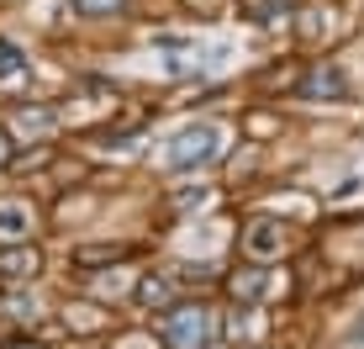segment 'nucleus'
<instances>
[{
    "instance_id": "1",
    "label": "nucleus",
    "mask_w": 364,
    "mask_h": 349,
    "mask_svg": "<svg viewBox=\"0 0 364 349\" xmlns=\"http://www.w3.org/2000/svg\"><path fill=\"white\" fill-rule=\"evenodd\" d=\"M159 339L169 349H206L217 339V318H211L206 302H169L164 323H159Z\"/></svg>"
},
{
    "instance_id": "2",
    "label": "nucleus",
    "mask_w": 364,
    "mask_h": 349,
    "mask_svg": "<svg viewBox=\"0 0 364 349\" xmlns=\"http://www.w3.org/2000/svg\"><path fill=\"white\" fill-rule=\"evenodd\" d=\"M217 159H222V127L217 122H196V127L174 132V143H169L174 170H206V165H217Z\"/></svg>"
},
{
    "instance_id": "3",
    "label": "nucleus",
    "mask_w": 364,
    "mask_h": 349,
    "mask_svg": "<svg viewBox=\"0 0 364 349\" xmlns=\"http://www.w3.org/2000/svg\"><path fill=\"white\" fill-rule=\"evenodd\" d=\"M237 249H243L248 259H259V265H264V259H274L285 249V222H274V217H254L243 228V239H237Z\"/></svg>"
},
{
    "instance_id": "4",
    "label": "nucleus",
    "mask_w": 364,
    "mask_h": 349,
    "mask_svg": "<svg viewBox=\"0 0 364 349\" xmlns=\"http://www.w3.org/2000/svg\"><path fill=\"white\" fill-rule=\"evenodd\" d=\"M43 276V249L37 244H11V249H0V281L6 286H27V281H37Z\"/></svg>"
},
{
    "instance_id": "5",
    "label": "nucleus",
    "mask_w": 364,
    "mask_h": 349,
    "mask_svg": "<svg viewBox=\"0 0 364 349\" xmlns=\"http://www.w3.org/2000/svg\"><path fill=\"white\" fill-rule=\"evenodd\" d=\"M296 90L306 95V101H343V95H348V80H343V74H338L333 64H317V69L301 74Z\"/></svg>"
},
{
    "instance_id": "6",
    "label": "nucleus",
    "mask_w": 364,
    "mask_h": 349,
    "mask_svg": "<svg viewBox=\"0 0 364 349\" xmlns=\"http://www.w3.org/2000/svg\"><path fill=\"white\" fill-rule=\"evenodd\" d=\"M222 286H228V296H232L237 307H254L259 296L269 291V276H264V270H259V259H254V265H248V270H232V276L222 281Z\"/></svg>"
},
{
    "instance_id": "7",
    "label": "nucleus",
    "mask_w": 364,
    "mask_h": 349,
    "mask_svg": "<svg viewBox=\"0 0 364 349\" xmlns=\"http://www.w3.org/2000/svg\"><path fill=\"white\" fill-rule=\"evenodd\" d=\"M132 254H137L132 244H80L74 249V265L95 270V265H117V259H132Z\"/></svg>"
},
{
    "instance_id": "8",
    "label": "nucleus",
    "mask_w": 364,
    "mask_h": 349,
    "mask_svg": "<svg viewBox=\"0 0 364 349\" xmlns=\"http://www.w3.org/2000/svg\"><path fill=\"white\" fill-rule=\"evenodd\" d=\"M137 307H159V313H164V307L174 302V281L169 276H159V270H148V276L143 281H137Z\"/></svg>"
},
{
    "instance_id": "9",
    "label": "nucleus",
    "mask_w": 364,
    "mask_h": 349,
    "mask_svg": "<svg viewBox=\"0 0 364 349\" xmlns=\"http://www.w3.org/2000/svg\"><path fill=\"white\" fill-rule=\"evenodd\" d=\"M32 233V207L27 202H0V239L21 244Z\"/></svg>"
},
{
    "instance_id": "10",
    "label": "nucleus",
    "mask_w": 364,
    "mask_h": 349,
    "mask_svg": "<svg viewBox=\"0 0 364 349\" xmlns=\"http://www.w3.org/2000/svg\"><path fill=\"white\" fill-rule=\"evenodd\" d=\"M16 127H27V132L58 127V111H48V106H21V111H16Z\"/></svg>"
},
{
    "instance_id": "11",
    "label": "nucleus",
    "mask_w": 364,
    "mask_h": 349,
    "mask_svg": "<svg viewBox=\"0 0 364 349\" xmlns=\"http://www.w3.org/2000/svg\"><path fill=\"white\" fill-rule=\"evenodd\" d=\"M74 6H80V16H122L127 0H74Z\"/></svg>"
},
{
    "instance_id": "12",
    "label": "nucleus",
    "mask_w": 364,
    "mask_h": 349,
    "mask_svg": "<svg viewBox=\"0 0 364 349\" xmlns=\"http://www.w3.org/2000/svg\"><path fill=\"white\" fill-rule=\"evenodd\" d=\"M48 159H53V148H32V154H11V170H21V174H27V170H43L48 165Z\"/></svg>"
},
{
    "instance_id": "13",
    "label": "nucleus",
    "mask_w": 364,
    "mask_h": 349,
    "mask_svg": "<svg viewBox=\"0 0 364 349\" xmlns=\"http://www.w3.org/2000/svg\"><path fill=\"white\" fill-rule=\"evenodd\" d=\"M21 69H27V64H21V53L0 43V80H21Z\"/></svg>"
},
{
    "instance_id": "14",
    "label": "nucleus",
    "mask_w": 364,
    "mask_h": 349,
    "mask_svg": "<svg viewBox=\"0 0 364 349\" xmlns=\"http://www.w3.org/2000/svg\"><path fill=\"white\" fill-rule=\"evenodd\" d=\"M322 32H328V16L317 21V11H301V43H317Z\"/></svg>"
},
{
    "instance_id": "15",
    "label": "nucleus",
    "mask_w": 364,
    "mask_h": 349,
    "mask_svg": "<svg viewBox=\"0 0 364 349\" xmlns=\"http://www.w3.org/2000/svg\"><path fill=\"white\" fill-rule=\"evenodd\" d=\"M6 307H11V313H6V318H16V323H32V318H37V307H32V296H6Z\"/></svg>"
},
{
    "instance_id": "16",
    "label": "nucleus",
    "mask_w": 364,
    "mask_h": 349,
    "mask_svg": "<svg viewBox=\"0 0 364 349\" xmlns=\"http://www.w3.org/2000/svg\"><path fill=\"white\" fill-rule=\"evenodd\" d=\"M69 313H74V328H80V333H95V328H100L95 307H69Z\"/></svg>"
},
{
    "instance_id": "17",
    "label": "nucleus",
    "mask_w": 364,
    "mask_h": 349,
    "mask_svg": "<svg viewBox=\"0 0 364 349\" xmlns=\"http://www.w3.org/2000/svg\"><path fill=\"white\" fill-rule=\"evenodd\" d=\"M117 349H154V333H122Z\"/></svg>"
},
{
    "instance_id": "18",
    "label": "nucleus",
    "mask_w": 364,
    "mask_h": 349,
    "mask_svg": "<svg viewBox=\"0 0 364 349\" xmlns=\"http://www.w3.org/2000/svg\"><path fill=\"white\" fill-rule=\"evenodd\" d=\"M248 132H259V138H269V132H274V122H269V117H248Z\"/></svg>"
},
{
    "instance_id": "19",
    "label": "nucleus",
    "mask_w": 364,
    "mask_h": 349,
    "mask_svg": "<svg viewBox=\"0 0 364 349\" xmlns=\"http://www.w3.org/2000/svg\"><path fill=\"white\" fill-rule=\"evenodd\" d=\"M185 6H191V11H200V16H211V11H217V0H185Z\"/></svg>"
},
{
    "instance_id": "20",
    "label": "nucleus",
    "mask_w": 364,
    "mask_h": 349,
    "mask_svg": "<svg viewBox=\"0 0 364 349\" xmlns=\"http://www.w3.org/2000/svg\"><path fill=\"white\" fill-rule=\"evenodd\" d=\"M0 349H43V344H37V339H6Z\"/></svg>"
},
{
    "instance_id": "21",
    "label": "nucleus",
    "mask_w": 364,
    "mask_h": 349,
    "mask_svg": "<svg viewBox=\"0 0 364 349\" xmlns=\"http://www.w3.org/2000/svg\"><path fill=\"white\" fill-rule=\"evenodd\" d=\"M0 170H11V143H6V132H0Z\"/></svg>"
},
{
    "instance_id": "22",
    "label": "nucleus",
    "mask_w": 364,
    "mask_h": 349,
    "mask_svg": "<svg viewBox=\"0 0 364 349\" xmlns=\"http://www.w3.org/2000/svg\"><path fill=\"white\" fill-rule=\"evenodd\" d=\"M354 339H364V323H354Z\"/></svg>"
}]
</instances>
